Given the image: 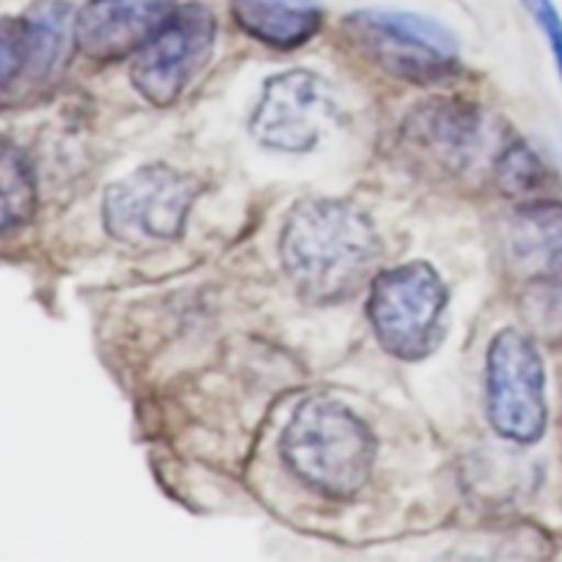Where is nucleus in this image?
Instances as JSON below:
<instances>
[{"instance_id": "obj_5", "label": "nucleus", "mask_w": 562, "mask_h": 562, "mask_svg": "<svg viewBox=\"0 0 562 562\" xmlns=\"http://www.w3.org/2000/svg\"><path fill=\"white\" fill-rule=\"evenodd\" d=\"M198 192L195 176L168 165L137 168L104 192V228L130 247L168 245L184 234Z\"/></svg>"}, {"instance_id": "obj_10", "label": "nucleus", "mask_w": 562, "mask_h": 562, "mask_svg": "<svg viewBox=\"0 0 562 562\" xmlns=\"http://www.w3.org/2000/svg\"><path fill=\"white\" fill-rule=\"evenodd\" d=\"M75 9L64 0H38L22 16L0 25V80L11 86L16 75L47 80L69 55L75 42Z\"/></svg>"}, {"instance_id": "obj_16", "label": "nucleus", "mask_w": 562, "mask_h": 562, "mask_svg": "<svg viewBox=\"0 0 562 562\" xmlns=\"http://www.w3.org/2000/svg\"><path fill=\"white\" fill-rule=\"evenodd\" d=\"M538 324L543 335H562V274L538 283Z\"/></svg>"}, {"instance_id": "obj_14", "label": "nucleus", "mask_w": 562, "mask_h": 562, "mask_svg": "<svg viewBox=\"0 0 562 562\" xmlns=\"http://www.w3.org/2000/svg\"><path fill=\"white\" fill-rule=\"evenodd\" d=\"M0 173H3V234H11L16 225H25L33 217L36 184H33V170L25 154L11 143L3 146Z\"/></svg>"}, {"instance_id": "obj_15", "label": "nucleus", "mask_w": 562, "mask_h": 562, "mask_svg": "<svg viewBox=\"0 0 562 562\" xmlns=\"http://www.w3.org/2000/svg\"><path fill=\"white\" fill-rule=\"evenodd\" d=\"M492 170L497 184L503 187V192H508V195H527V192H536L538 187H543V181H547L549 176L541 157L521 140L505 143Z\"/></svg>"}, {"instance_id": "obj_1", "label": "nucleus", "mask_w": 562, "mask_h": 562, "mask_svg": "<svg viewBox=\"0 0 562 562\" xmlns=\"http://www.w3.org/2000/svg\"><path fill=\"white\" fill-rule=\"evenodd\" d=\"M280 261L305 300L340 302L357 294L382 261L376 225L338 198H307L291 209L280 236Z\"/></svg>"}, {"instance_id": "obj_13", "label": "nucleus", "mask_w": 562, "mask_h": 562, "mask_svg": "<svg viewBox=\"0 0 562 562\" xmlns=\"http://www.w3.org/2000/svg\"><path fill=\"white\" fill-rule=\"evenodd\" d=\"M231 14L247 36L278 49L302 47L324 22L318 0H231Z\"/></svg>"}, {"instance_id": "obj_3", "label": "nucleus", "mask_w": 562, "mask_h": 562, "mask_svg": "<svg viewBox=\"0 0 562 562\" xmlns=\"http://www.w3.org/2000/svg\"><path fill=\"white\" fill-rule=\"evenodd\" d=\"M448 313V289L426 261L401 263L371 283L368 318L384 351L398 360H426L439 346Z\"/></svg>"}, {"instance_id": "obj_11", "label": "nucleus", "mask_w": 562, "mask_h": 562, "mask_svg": "<svg viewBox=\"0 0 562 562\" xmlns=\"http://www.w3.org/2000/svg\"><path fill=\"white\" fill-rule=\"evenodd\" d=\"M176 9V0H88L77 11L75 44L93 60L137 55Z\"/></svg>"}, {"instance_id": "obj_4", "label": "nucleus", "mask_w": 562, "mask_h": 562, "mask_svg": "<svg viewBox=\"0 0 562 562\" xmlns=\"http://www.w3.org/2000/svg\"><path fill=\"white\" fill-rule=\"evenodd\" d=\"M360 55L406 82H439L459 71V42L437 20L412 11L368 9L344 20Z\"/></svg>"}, {"instance_id": "obj_9", "label": "nucleus", "mask_w": 562, "mask_h": 562, "mask_svg": "<svg viewBox=\"0 0 562 562\" xmlns=\"http://www.w3.org/2000/svg\"><path fill=\"white\" fill-rule=\"evenodd\" d=\"M406 146L417 159L450 176H464L483 162H497L503 143H494V130L481 110L470 104L431 102L415 110L404 126Z\"/></svg>"}, {"instance_id": "obj_17", "label": "nucleus", "mask_w": 562, "mask_h": 562, "mask_svg": "<svg viewBox=\"0 0 562 562\" xmlns=\"http://www.w3.org/2000/svg\"><path fill=\"white\" fill-rule=\"evenodd\" d=\"M527 11L532 14V20L541 25L543 36H547L549 47H552L554 60H558V69L562 77V16L554 5V0H521Z\"/></svg>"}, {"instance_id": "obj_8", "label": "nucleus", "mask_w": 562, "mask_h": 562, "mask_svg": "<svg viewBox=\"0 0 562 562\" xmlns=\"http://www.w3.org/2000/svg\"><path fill=\"white\" fill-rule=\"evenodd\" d=\"M338 119V97L324 77L291 69L269 77L250 115V132L272 151L305 154Z\"/></svg>"}, {"instance_id": "obj_7", "label": "nucleus", "mask_w": 562, "mask_h": 562, "mask_svg": "<svg viewBox=\"0 0 562 562\" xmlns=\"http://www.w3.org/2000/svg\"><path fill=\"white\" fill-rule=\"evenodd\" d=\"M214 36L217 22L209 5H179L162 31L135 55L130 71L135 91L157 108L179 102L187 86L212 58Z\"/></svg>"}, {"instance_id": "obj_6", "label": "nucleus", "mask_w": 562, "mask_h": 562, "mask_svg": "<svg viewBox=\"0 0 562 562\" xmlns=\"http://www.w3.org/2000/svg\"><path fill=\"white\" fill-rule=\"evenodd\" d=\"M486 409L494 431L510 442L536 445L547 431V371L519 329H503L488 346Z\"/></svg>"}, {"instance_id": "obj_2", "label": "nucleus", "mask_w": 562, "mask_h": 562, "mask_svg": "<svg viewBox=\"0 0 562 562\" xmlns=\"http://www.w3.org/2000/svg\"><path fill=\"white\" fill-rule=\"evenodd\" d=\"M283 459L296 477L324 497L349 499L373 472L371 428L333 398H307L283 431Z\"/></svg>"}, {"instance_id": "obj_12", "label": "nucleus", "mask_w": 562, "mask_h": 562, "mask_svg": "<svg viewBox=\"0 0 562 562\" xmlns=\"http://www.w3.org/2000/svg\"><path fill=\"white\" fill-rule=\"evenodd\" d=\"M505 269L527 283L562 274V203L530 201L503 228Z\"/></svg>"}]
</instances>
